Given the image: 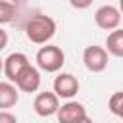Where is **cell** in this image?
<instances>
[{
  "label": "cell",
  "mask_w": 123,
  "mask_h": 123,
  "mask_svg": "<svg viewBox=\"0 0 123 123\" xmlns=\"http://www.w3.org/2000/svg\"><path fill=\"white\" fill-rule=\"evenodd\" d=\"M56 35V21L50 15L37 13L31 15L25 23V37L33 44H48Z\"/></svg>",
  "instance_id": "6da1fadb"
},
{
  "label": "cell",
  "mask_w": 123,
  "mask_h": 123,
  "mask_svg": "<svg viewBox=\"0 0 123 123\" xmlns=\"http://www.w3.org/2000/svg\"><path fill=\"white\" fill-rule=\"evenodd\" d=\"M37 67L40 71H46V73H56L62 69V65L65 63V54L60 46H54V44H46V46H40L38 52H37Z\"/></svg>",
  "instance_id": "7a4b0ae2"
},
{
  "label": "cell",
  "mask_w": 123,
  "mask_h": 123,
  "mask_svg": "<svg viewBox=\"0 0 123 123\" xmlns=\"http://www.w3.org/2000/svg\"><path fill=\"white\" fill-rule=\"evenodd\" d=\"M108 56L110 52L104 48V46H98V44H90L83 50V63L88 71L92 73H102L106 67H108Z\"/></svg>",
  "instance_id": "3957f363"
},
{
  "label": "cell",
  "mask_w": 123,
  "mask_h": 123,
  "mask_svg": "<svg viewBox=\"0 0 123 123\" xmlns=\"http://www.w3.org/2000/svg\"><path fill=\"white\" fill-rule=\"evenodd\" d=\"M121 15L123 13L119 8H115L111 4H104L94 12V23L104 31H115V29H119Z\"/></svg>",
  "instance_id": "277c9868"
},
{
  "label": "cell",
  "mask_w": 123,
  "mask_h": 123,
  "mask_svg": "<svg viewBox=\"0 0 123 123\" xmlns=\"http://www.w3.org/2000/svg\"><path fill=\"white\" fill-rule=\"evenodd\" d=\"M33 110L38 117H50V115H56L58 110H60V96L56 92H38L33 100Z\"/></svg>",
  "instance_id": "5b68a950"
},
{
  "label": "cell",
  "mask_w": 123,
  "mask_h": 123,
  "mask_svg": "<svg viewBox=\"0 0 123 123\" xmlns=\"http://www.w3.org/2000/svg\"><path fill=\"white\" fill-rule=\"evenodd\" d=\"M58 123H81L86 115V108L81 104V102H75V100H67L65 104L60 106L58 113Z\"/></svg>",
  "instance_id": "8992f818"
},
{
  "label": "cell",
  "mask_w": 123,
  "mask_h": 123,
  "mask_svg": "<svg viewBox=\"0 0 123 123\" xmlns=\"http://www.w3.org/2000/svg\"><path fill=\"white\" fill-rule=\"evenodd\" d=\"M79 79L71 73H60L56 79H54V92L60 96V98H65V100H71L77 92H79Z\"/></svg>",
  "instance_id": "52a82bcc"
},
{
  "label": "cell",
  "mask_w": 123,
  "mask_h": 123,
  "mask_svg": "<svg viewBox=\"0 0 123 123\" xmlns=\"http://www.w3.org/2000/svg\"><path fill=\"white\" fill-rule=\"evenodd\" d=\"M29 65V58L23 52H12L10 56L4 58V77L12 83H15L17 75Z\"/></svg>",
  "instance_id": "ba28073f"
},
{
  "label": "cell",
  "mask_w": 123,
  "mask_h": 123,
  "mask_svg": "<svg viewBox=\"0 0 123 123\" xmlns=\"http://www.w3.org/2000/svg\"><path fill=\"white\" fill-rule=\"evenodd\" d=\"M15 85H17V88L21 90V92H37L38 90V86H40V71H38V67H35V65H27L19 75H17V79H15Z\"/></svg>",
  "instance_id": "9c48e42d"
},
{
  "label": "cell",
  "mask_w": 123,
  "mask_h": 123,
  "mask_svg": "<svg viewBox=\"0 0 123 123\" xmlns=\"http://www.w3.org/2000/svg\"><path fill=\"white\" fill-rule=\"evenodd\" d=\"M19 102V88L12 81H2L0 83V108L8 110Z\"/></svg>",
  "instance_id": "30bf717a"
},
{
  "label": "cell",
  "mask_w": 123,
  "mask_h": 123,
  "mask_svg": "<svg viewBox=\"0 0 123 123\" xmlns=\"http://www.w3.org/2000/svg\"><path fill=\"white\" fill-rule=\"evenodd\" d=\"M106 50L110 52V56L123 58V29L110 31V35L106 37Z\"/></svg>",
  "instance_id": "8fae6325"
},
{
  "label": "cell",
  "mask_w": 123,
  "mask_h": 123,
  "mask_svg": "<svg viewBox=\"0 0 123 123\" xmlns=\"http://www.w3.org/2000/svg\"><path fill=\"white\" fill-rule=\"evenodd\" d=\"M15 13H17V4L15 2L0 0V23L2 25H8L10 21H13Z\"/></svg>",
  "instance_id": "7c38bea8"
},
{
  "label": "cell",
  "mask_w": 123,
  "mask_h": 123,
  "mask_svg": "<svg viewBox=\"0 0 123 123\" xmlns=\"http://www.w3.org/2000/svg\"><path fill=\"white\" fill-rule=\"evenodd\" d=\"M108 108L113 115L121 117L123 119V92H113L110 96V102H108Z\"/></svg>",
  "instance_id": "4fadbf2b"
},
{
  "label": "cell",
  "mask_w": 123,
  "mask_h": 123,
  "mask_svg": "<svg viewBox=\"0 0 123 123\" xmlns=\"http://www.w3.org/2000/svg\"><path fill=\"white\" fill-rule=\"evenodd\" d=\"M0 123H17V117L13 113H10L8 110H2L0 111Z\"/></svg>",
  "instance_id": "5bb4252c"
},
{
  "label": "cell",
  "mask_w": 123,
  "mask_h": 123,
  "mask_svg": "<svg viewBox=\"0 0 123 123\" xmlns=\"http://www.w3.org/2000/svg\"><path fill=\"white\" fill-rule=\"evenodd\" d=\"M92 2H94V0H69V4H71L75 10H86V8H90Z\"/></svg>",
  "instance_id": "9a60e30c"
},
{
  "label": "cell",
  "mask_w": 123,
  "mask_h": 123,
  "mask_svg": "<svg viewBox=\"0 0 123 123\" xmlns=\"http://www.w3.org/2000/svg\"><path fill=\"white\" fill-rule=\"evenodd\" d=\"M2 33V46L0 48H6V44H8V35H6V31H0Z\"/></svg>",
  "instance_id": "2e32d148"
},
{
  "label": "cell",
  "mask_w": 123,
  "mask_h": 123,
  "mask_svg": "<svg viewBox=\"0 0 123 123\" xmlns=\"http://www.w3.org/2000/svg\"><path fill=\"white\" fill-rule=\"evenodd\" d=\"M81 123H94V121H92V119H90V117H85V119H83V121H81Z\"/></svg>",
  "instance_id": "e0dca14e"
},
{
  "label": "cell",
  "mask_w": 123,
  "mask_h": 123,
  "mask_svg": "<svg viewBox=\"0 0 123 123\" xmlns=\"http://www.w3.org/2000/svg\"><path fill=\"white\" fill-rule=\"evenodd\" d=\"M119 10H121V13H123V0H119Z\"/></svg>",
  "instance_id": "ac0fdd59"
},
{
  "label": "cell",
  "mask_w": 123,
  "mask_h": 123,
  "mask_svg": "<svg viewBox=\"0 0 123 123\" xmlns=\"http://www.w3.org/2000/svg\"><path fill=\"white\" fill-rule=\"evenodd\" d=\"M10 2H15V4H19V2H21V0H10Z\"/></svg>",
  "instance_id": "d6986e66"
}]
</instances>
